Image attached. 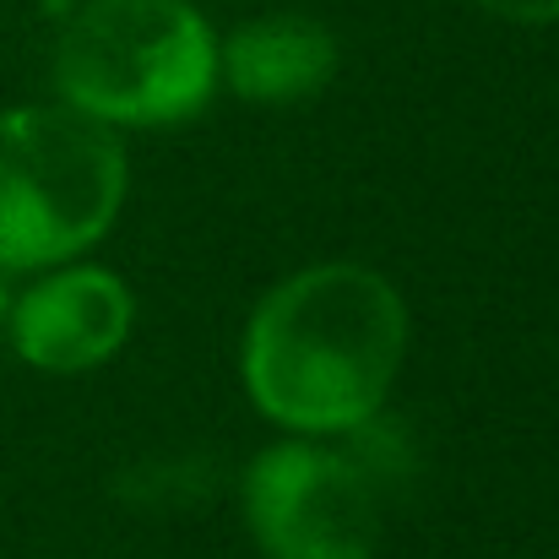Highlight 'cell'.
Returning a JSON list of instances; mask_svg holds the SVG:
<instances>
[{
  "instance_id": "obj_8",
  "label": "cell",
  "mask_w": 559,
  "mask_h": 559,
  "mask_svg": "<svg viewBox=\"0 0 559 559\" xmlns=\"http://www.w3.org/2000/svg\"><path fill=\"white\" fill-rule=\"evenodd\" d=\"M76 5H82V0H38V11H44L49 22H66V16H71Z\"/></svg>"
},
{
  "instance_id": "obj_7",
  "label": "cell",
  "mask_w": 559,
  "mask_h": 559,
  "mask_svg": "<svg viewBox=\"0 0 559 559\" xmlns=\"http://www.w3.org/2000/svg\"><path fill=\"white\" fill-rule=\"evenodd\" d=\"M473 5H484L489 16H506V22H527V27L559 22V0H473Z\"/></svg>"
},
{
  "instance_id": "obj_3",
  "label": "cell",
  "mask_w": 559,
  "mask_h": 559,
  "mask_svg": "<svg viewBox=\"0 0 559 559\" xmlns=\"http://www.w3.org/2000/svg\"><path fill=\"white\" fill-rule=\"evenodd\" d=\"M126 201V147L109 126L27 104L0 115V272H44L93 250Z\"/></svg>"
},
{
  "instance_id": "obj_4",
  "label": "cell",
  "mask_w": 559,
  "mask_h": 559,
  "mask_svg": "<svg viewBox=\"0 0 559 559\" xmlns=\"http://www.w3.org/2000/svg\"><path fill=\"white\" fill-rule=\"evenodd\" d=\"M245 527L266 559H374L380 484L354 451L288 435L245 467Z\"/></svg>"
},
{
  "instance_id": "obj_6",
  "label": "cell",
  "mask_w": 559,
  "mask_h": 559,
  "mask_svg": "<svg viewBox=\"0 0 559 559\" xmlns=\"http://www.w3.org/2000/svg\"><path fill=\"white\" fill-rule=\"evenodd\" d=\"M337 76V38L326 22L272 11L217 44V87L250 104H305Z\"/></svg>"
},
{
  "instance_id": "obj_2",
  "label": "cell",
  "mask_w": 559,
  "mask_h": 559,
  "mask_svg": "<svg viewBox=\"0 0 559 559\" xmlns=\"http://www.w3.org/2000/svg\"><path fill=\"white\" fill-rule=\"evenodd\" d=\"M55 93L98 126H180L217 93V38L190 0H82L55 38Z\"/></svg>"
},
{
  "instance_id": "obj_5",
  "label": "cell",
  "mask_w": 559,
  "mask_h": 559,
  "mask_svg": "<svg viewBox=\"0 0 559 559\" xmlns=\"http://www.w3.org/2000/svg\"><path fill=\"white\" fill-rule=\"evenodd\" d=\"M136 299L109 266H55L5 310V332L22 365L44 374H82L115 359L131 337Z\"/></svg>"
},
{
  "instance_id": "obj_9",
  "label": "cell",
  "mask_w": 559,
  "mask_h": 559,
  "mask_svg": "<svg viewBox=\"0 0 559 559\" xmlns=\"http://www.w3.org/2000/svg\"><path fill=\"white\" fill-rule=\"evenodd\" d=\"M5 310H11V288L0 283V326H5Z\"/></svg>"
},
{
  "instance_id": "obj_1",
  "label": "cell",
  "mask_w": 559,
  "mask_h": 559,
  "mask_svg": "<svg viewBox=\"0 0 559 559\" xmlns=\"http://www.w3.org/2000/svg\"><path fill=\"white\" fill-rule=\"evenodd\" d=\"M407 354V305L391 277L326 261L283 277L250 310L239 374L261 418L288 435H354L385 407Z\"/></svg>"
}]
</instances>
